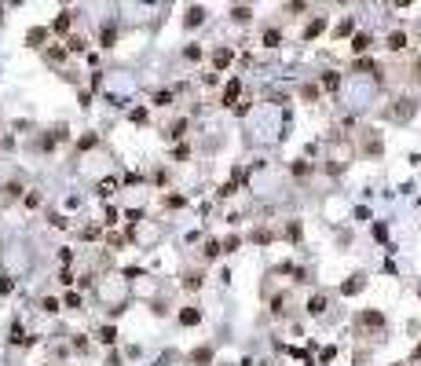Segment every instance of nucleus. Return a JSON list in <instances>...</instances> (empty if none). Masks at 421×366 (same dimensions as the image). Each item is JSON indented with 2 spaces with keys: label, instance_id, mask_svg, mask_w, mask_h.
<instances>
[{
  "label": "nucleus",
  "instance_id": "14",
  "mask_svg": "<svg viewBox=\"0 0 421 366\" xmlns=\"http://www.w3.org/2000/svg\"><path fill=\"white\" fill-rule=\"evenodd\" d=\"M154 103H158V106H169V103H173V92H158V96H154Z\"/></svg>",
  "mask_w": 421,
  "mask_h": 366
},
{
  "label": "nucleus",
  "instance_id": "18",
  "mask_svg": "<svg viewBox=\"0 0 421 366\" xmlns=\"http://www.w3.org/2000/svg\"><path fill=\"white\" fill-rule=\"evenodd\" d=\"M66 308H81V297H77V293H66Z\"/></svg>",
  "mask_w": 421,
  "mask_h": 366
},
{
  "label": "nucleus",
  "instance_id": "1",
  "mask_svg": "<svg viewBox=\"0 0 421 366\" xmlns=\"http://www.w3.org/2000/svg\"><path fill=\"white\" fill-rule=\"evenodd\" d=\"M359 323H363V326H385V315H381V311H363Z\"/></svg>",
  "mask_w": 421,
  "mask_h": 366
},
{
  "label": "nucleus",
  "instance_id": "15",
  "mask_svg": "<svg viewBox=\"0 0 421 366\" xmlns=\"http://www.w3.org/2000/svg\"><path fill=\"white\" fill-rule=\"evenodd\" d=\"M99 341H103V344H114V326H106V330L99 333Z\"/></svg>",
  "mask_w": 421,
  "mask_h": 366
},
{
  "label": "nucleus",
  "instance_id": "7",
  "mask_svg": "<svg viewBox=\"0 0 421 366\" xmlns=\"http://www.w3.org/2000/svg\"><path fill=\"white\" fill-rule=\"evenodd\" d=\"M388 48H392V52L407 48V37H403V33H392V37H388Z\"/></svg>",
  "mask_w": 421,
  "mask_h": 366
},
{
  "label": "nucleus",
  "instance_id": "10",
  "mask_svg": "<svg viewBox=\"0 0 421 366\" xmlns=\"http://www.w3.org/2000/svg\"><path fill=\"white\" fill-rule=\"evenodd\" d=\"M352 48H355V52H359V55H363V52L370 48V37H366V33H359V37H355V40H352Z\"/></svg>",
  "mask_w": 421,
  "mask_h": 366
},
{
  "label": "nucleus",
  "instance_id": "9",
  "mask_svg": "<svg viewBox=\"0 0 421 366\" xmlns=\"http://www.w3.org/2000/svg\"><path fill=\"white\" fill-rule=\"evenodd\" d=\"M322 26H326V22H322V19H315V22H311V26L304 29V37H308V40H311V37H319V33H322Z\"/></svg>",
  "mask_w": 421,
  "mask_h": 366
},
{
  "label": "nucleus",
  "instance_id": "12",
  "mask_svg": "<svg viewBox=\"0 0 421 366\" xmlns=\"http://www.w3.org/2000/svg\"><path fill=\"white\" fill-rule=\"evenodd\" d=\"M183 286L187 289H198L201 286V274H183Z\"/></svg>",
  "mask_w": 421,
  "mask_h": 366
},
{
  "label": "nucleus",
  "instance_id": "16",
  "mask_svg": "<svg viewBox=\"0 0 421 366\" xmlns=\"http://www.w3.org/2000/svg\"><path fill=\"white\" fill-rule=\"evenodd\" d=\"M99 194H103V198L114 194V179H103V183H99Z\"/></svg>",
  "mask_w": 421,
  "mask_h": 366
},
{
  "label": "nucleus",
  "instance_id": "2",
  "mask_svg": "<svg viewBox=\"0 0 421 366\" xmlns=\"http://www.w3.org/2000/svg\"><path fill=\"white\" fill-rule=\"evenodd\" d=\"M198 318H201L198 308H183V311H180V323H183V326H198Z\"/></svg>",
  "mask_w": 421,
  "mask_h": 366
},
{
  "label": "nucleus",
  "instance_id": "6",
  "mask_svg": "<svg viewBox=\"0 0 421 366\" xmlns=\"http://www.w3.org/2000/svg\"><path fill=\"white\" fill-rule=\"evenodd\" d=\"M213 63H216V66H220V70H224V66L231 63V48H220V52H216V55H213Z\"/></svg>",
  "mask_w": 421,
  "mask_h": 366
},
{
  "label": "nucleus",
  "instance_id": "17",
  "mask_svg": "<svg viewBox=\"0 0 421 366\" xmlns=\"http://www.w3.org/2000/svg\"><path fill=\"white\" fill-rule=\"evenodd\" d=\"M315 96H319V88H315V84H304V99L315 103Z\"/></svg>",
  "mask_w": 421,
  "mask_h": 366
},
{
  "label": "nucleus",
  "instance_id": "4",
  "mask_svg": "<svg viewBox=\"0 0 421 366\" xmlns=\"http://www.w3.org/2000/svg\"><path fill=\"white\" fill-rule=\"evenodd\" d=\"M70 22H73V19H70V11H62L59 19H55V33H66V29H70Z\"/></svg>",
  "mask_w": 421,
  "mask_h": 366
},
{
  "label": "nucleus",
  "instance_id": "3",
  "mask_svg": "<svg viewBox=\"0 0 421 366\" xmlns=\"http://www.w3.org/2000/svg\"><path fill=\"white\" fill-rule=\"evenodd\" d=\"M205 19V8H187V26H201Z\"/></svg>",
  "mask_w": 421,
  "mask_h": 366
},
{
  "label": "nucleus",
  "instance_id": "11",
  "mask_svg": "<svg viewBox=\"0 0 421 366\" xmlns=\"http://www.w3.org/2000/svg\"><path fill=\"white\" fill-rule=\"evenodd\" d=\"M44 37H48V29H29V37H26V40H29V44L37 48V44H40Z\"/></svg>",
  "mask_w": 421,
  "mask_h": 366
},
{
  "label": "nucleus",
  "instance_id": "8",
  "mask_svg": "<svg viewBox=\"0 0 421 366\" xmlns=\"http://www.w3.org/2000/svg\"><path fill=\"white\" fill-rule=\"evenodd\" d=\"M322 308H326V297H311V300H308V311H311V315H319Z\"/></svg>",
  "mask_w": 421,
  "mask_h": 366
},
{
  "label": "nucleus",
  "instance_id": "13",
  "mask_svg": "<svg viewBox=\"0 0 421 366\" xmlns=\"http://www.w3.org/2000/svg\"><path fill=\"white\" fill-rule=\"evenodd\" d=\"M264 44H268V48H278V29H268V33H264Z\"/></svg>",
  "mask_w": 421,
  "mask_h": 366
},
{
  "label": "nucleus",
  "instance_id": "5",
  "mask_svg": "<svg viewBox=\"0 0 421 366\" xmlns=\"http://www.w3.org/2000/svg\"><path fill=\"white\" fill-rule=\"evenodd\" d=\"M238 88H242L238 81H231V84H227V92H224V106H231V103H235V96H238Z\"/></svg>",
  "mask_w": 421,
  "mask_h": 366
}]
</instances>
